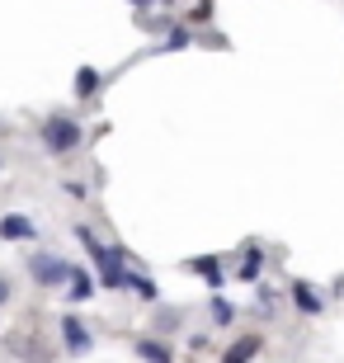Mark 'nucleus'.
<instances>
[{"label":"nucleus","mask_w":344,"mask_h":363,"mask_svg":"<svg viewBox=\"0 0 344 363\" xmlns=\"http://www.w3.org/2000/svg\"><path fill=\"white\" fill-rule=\"evenodd\" d=\"M94 90H99V71H94V67H80L76 71V94H80V99H90Z\"/></svg>","instance_id":"9b49d317"},{"label":"nucleus","mask_w":344,"mask_h":363,"mask_svg":"<svg viewBox=\"0 0 344 363\" xmlns=\"http://www.w3.org/2000/svg\"><path fill=\"white\" fill-rule=\"evenodd\" d=\"M62 340H67L71 354H85V350H90V330H85V321H80V316H62Z\"/></svg>","instance_id":"39448f33"},{"label":"nucleus","mask_w":344,"mask_h":363,"mask_svg":"<svg viewBox=\"0 0 344 363\" xmlns=\"http://www.w3.org/2000/svg\"><path fill=\"white\" fill-rule=\"evenodd\" d=\"M10 302V279H0V307Z\"/></svg>","instance_id":"4468645a"},{"label":"nucleus","mask_w":344,"mask_h":363,"mask_svg":"<svg viewBox=\"0 0 344 363\" xmlns=\"http://www.w3.org/2000/svg\"><path fill=\"white\" fill-rule=\"evenodd\" d=\"M292 302H297V311H306V316H316V311L326 307V302H321V293L311 288V283H302V279L292 283Z\"/></svg>","instance_id":"0eeeda50"},{"label":"nucleus","mask_w":344,"mask_h":363,"mask_svg":"<svg viewBox=\"0 0 344 363\" xmlns=\"http://www.w3.org/2000/svg\"><path fill=\"white\" fill-rule=\"evenodd\" d=\"M0 236H5V241H33L38 227H33V217H24V213H5L0 217Z\"/></svg>","instance_id":"20e7f679"},{"label":"nucleus","mask_w":344,"mask_h":363,"mask_svg":"<svg viewBox=\"0 0 344 363\" xmlns=\"http://www.w3.org/2000/svg\"><path fill=\"white\" fill-rule=\"evenodd\" d=\"M260 269H265V255H260L255 245H245V259L236 264V279L240 283H255V279H260Z\"/></svg>","instance_id":"6e6552de"},{"label":"nucleus","mask_w":344,"mask_h":363,"mask_svg":"<svg viewBox=\"0 0 344 363\" xmlns=\"http://www.w3.org/2000/svg\"><path fill=\"white\" fill-rule=\"evenodd\" d=\"M212 316H217V321H231V316H236V307H231V302H226V297H212Z\"/></svg>","instance_id":"ddd939ff"},{"label":"nucleus","mask_w":344,"mask_h":363,"mask_svg":"<svg viewBox=\"0 0 344 363\" xmlns=\"http://www.w3.org/2000/svg\"><path fill=\"white\" fill-rule=\"evenodd\" d=\"M260 350H265V340H260V335H240L236 345H231V350L222 354V363H250Z\"/></svg>","instance_id":"423d86ee"},{"label":"nucleus","mask_w":344,"mask_h":363,"mask_svg":"<svg viewBox=\"0 0 344 363\" xmlns=\"http://www.w3.org/2000/svg\"><path fill=\"white\" fill-rule=\"evenodd\" d=\"M43 147L52 151V156H67V151L80 147V123L67 118V113H52V118L43 123Z\"/></svg>","instance_id":"f03ea898"},{"label":"nucleus","mask_w":344,"mask_h":363,"mask_svg":"<svg viewBox=\"0 0 344 363\" xmlns=\"http://www.w3.org/2000/svg\"><path fill=\"white\" fill-rule=\"evenodd\" d=\"M76 241L94 255V264H99V283H104V288H123V279H128V269H123V250H109V245H99L90 227H76Z\"/></svg>","instance_id":"f257e3e1"},{"label":"nucleus","mask_w":344,"mask_h":363,"mask_svg":"<svg viewBox=\"0 0 344 363\" xmlns=\"http://www.w3.org/2000/svg\"><path fill=\"white\" fill-rule=\"evenodd\" d=\"M28 274H33L43 288H57V283L71 279V264H67V259H57V255H33V259H28Z\"/></svg>","instance_id":"7ed1b4c3"},{"label":"nucleus","mask_w":344,"mask_h":363,"mask_svg":"<svg viewBox=\"0 0 344 363\" xmlns=\"http://www.w3.org/2000/svg\"><path fill=\"white\" fill-rule=\"evenodd\" d=\"M194 269H199L208 283H222V269H217V259H194Z\"/></svg>","instance_id":"f8f14e48"},{"label":"nucleus","mask_w":344,"mask_h":363,"mask_svg":"<svg viewBox=\"0 0 344 363\" xmlns=\"http://www.w3.org/2000/svg\"><path fill=\"white\" fill-rule=\"evenodd\" d=\"M71 302H90V293H94V279L85 269H80V264H71Z\"/></svg>","instance_id":"1a4fd4ad"},{"label":"nucleus","mask_w":344,"mask_h":363,"mask_svg":"<svg viewBox=\"0 0 344 363\" xmlns=\"http://www.w3.org/2000/svg\"><path fill=\"white\" fill-rule=\"evenodd\" d=\"M137 354H142L146 363H174V354L160 345V340H137Z\"/></svg>","instance_id":"9d476101"}]
</instances>
